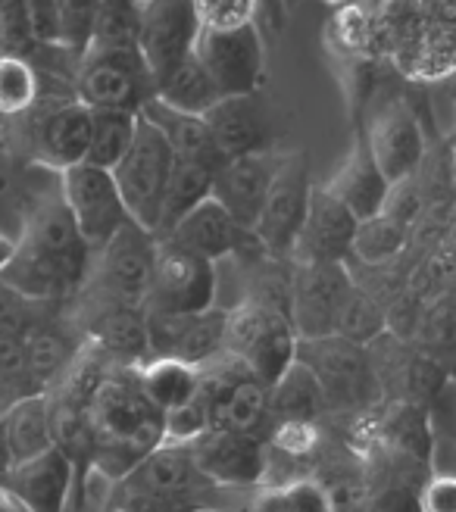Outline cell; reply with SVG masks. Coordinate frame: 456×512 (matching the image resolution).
Returning a JSON list of instances; mask_svg holds the SVG:
<instances>
[{
    "instance_id": "6da1fadb",
    "label": "cell",
    "mask_w": 456,
    "mask_h": 512,
    "mask_svg": "<svg viewBox=\"0 0 456 512\" xmlns=\"http://www.w3.org/2000/svg\"><path fill=\"white\" fill-rule=\"evenodd\" d=\"M94 450L88 463L116 484L163 444V413L141 391L135 366H113L88 403Z\"/></svg>"
},
{
    "instance_id": "7a4b0ae2",
    "label": "cell",
    "mask_w": 456,
    "mask_h": 512,
    "mask_svg": "<svg viewBox=\"0 0 456 512\" xmlns=\"http://www.w3.org/2000/svg\"><path fill=\"white\" fill-rule=\"evenodd\" d=\"M225 344L222 350L257 378L266 388L285 375V369L297 360V331L291 316L282 306H272L263 300H241L235 306H225Z\"/></svg>"
},
{
    "instance_id": "3957f363",
    "label": "cell",
    "mask_w": 456,
    "mask_h": 512,
    "mask_svg": "<svg viewBox=\"0 0 456 512\" xmlns=\"http://www.w3.org/2000/svg\"><path fill=\"white\" fill-rule=\"evenodd\" d=\"M175 166V153L166 138L138 113V132L129 153L113 169V182L125 203V213L135 225L157 238L163 197L169 188V175Z\"/></svg>"
},
{
    "instance_id": "277c9868",
    "label": "cell",
    "mask_w": 456,
    "mask_h": 512,
    "mask_svg": "<svg viewBox=\"0 0 456 512\" xmlns=\"http://www.w3.org/2000/svg\"><path fill=\"white\" fill-rule=\"evenodd\" d=\"M297 360L316 375L328 413H350V409L369 406L378 378L366 347L341 335H328L297 341Z\"/></svg>"
},
{
    "instance_id": "5b68a950",
    "label": "cell",
    "mask_w": 456,
    "mask_h": 512,
    "mask_svg": "<svg viewBox=\"0 0 456 512\" xmlns=\"http://www.w3.org/2000/svg\"><path fill=\"white\" fill-rule=\"evenodd\" d=\"M157 238L141 225L125 222L119 232L91 256V272L100 300H110L132 310H147L150 285H154Z\"/></svg>"
},
{
    "instance_id": "8992f818",
    "label": "cell",
    "mask_w": 456,
    "mask_h": 512,
    "mask_svg": "<svg viewBox=\"0 0 456 512\" xmlns=\"http://www.w3.org/2000/svg\"><path fill=\"white\" fill-rule=\"evenodd\" d=\"M313 194V178H310V160L300 150L282 153L278 160L275 178L269 185V194L263 200V210L250 228V238L257 241L269 256H291L303 219H307Z\"/></svg>"
},
{
    "instance_id": "52a82bcc",
    "label": "cell",
    "mask_w": 456,
    "mask_h": 512,
    "mask_svg": "<svg viewBox=\"0 0 456 512\" xmlns=\"http://www.w3.org/2000/svg\"><path fill=\"white\" fill-rule=\"evenodd\" d=\"M360 135L366 138L372 160L385 172L391 185L419 172L428 144L410 97L391 94L385 100H372Z\"/></svg>"
},
{
    "instance_id": "ba28073f",
    "label": "cell",
    "mask_w": 456,
    "mask_h": 512,
    "mask_svg": "<svg viewBox=\"0 0 456 512\" xmlns=\"http://www.w3.org/2000/svg\"><path fill=\"white\" fill-rule=\"evenodd\" d=\"M75 94L88 110H129L154 97V79L138 50H88L75 75Z\"/></svg>"
},
{
    "instance_id": "9c48e42d",
    "label": "cell",
    "mask_w": 456,
    "mask_h": 512,
    "mask_svg": "<svg viewBox=\"0 0 456 512\" xmlns=\"http://www.w3.org/2000/svg\"><path fill=\"white\" fill-rule=\"evenodd\" d=\"M194 57L222 97L257 94L266 79V41L257 25L200 29Z\"/></svg>"
},
{
    "instance_id": "30bf717a",
    "label": "cell",
    "mask_w": 456,
    "mask_h": 512,
    "mask_svg": "<svg viewBox=\"0 0 456 512\" xmlns=\"http://www.w3.org/2000/svg\"><path fill=\"white\" fill-rule=\"evenodd\" d=\"M219 297L216 263L204 260L169 238H157L154 285H150L147 310L163 313H204Z\"/></svg>"
},
{
    "instance_id": "8fae6325",
    "label": "cell",
    "mask_w": 456,
    "mask_h": 512,
    "mask_svg": "<svg viewBox=\"0 0 456 512\" xmlns=\"http://www.w3.org/2000/svg\"><path fill=\"white\" fill-rule=\"evenodd\" d=\"M60 197L91 253L104 247L125 222H132L113 182V172L97 169L91 163H79L60 172Z\"/></svg>"
},
{
    "instance_id": "7c38bea8",
    "label": "cell",
    "mask_w": 456,
    "mask_h": 512,
    "mask_svg": "<svg viewBox=\"0 0 456 512\" xmlns=\"http://www.w3.org/2000/svg\"><path fill=\"white\" fill-rule=\"evenodd\" d=\"M197 478L200 472L194 466L191 447L160 444L141 459L129 478L119 481L122 497H125L122 509L125 512H144V509L169 512L194 494Z\"/></svg>"
},
{
    "instance_id": "4fadbf2b",
    "label": "cell",
    "mask_w": 456,
    "mask_h": 512,
    "mask_svg": "<svg viewBox=\"0 0 456 512\" xmlns=\"http://www.w3.org/2000/svg\"><path fill=\"white\" fill-rule=\"evenodd\" d=\"M353 285L344 263H297L291 278L288 316L297 341L335 335L341 303Z\"/></svg>"
},
{
    "instance_id": "5bb4252c",
    "label": "cell",
    "mask_w": 456,
    "mask_h": 512,
    "mask_svg": "<svg viewBox=\"0 0 456 512\" xmlns=\"http://www.w3.org/2000/svg\"><path fill=\"white\" fill-rule=\"evenodd\" d=\"M200 35V19L194 13L191 0H147L141 4V35L138 54L157 82L194 54V44Z\"/></svg>"
},
{
    "instance_id": "9a60e30c",
    "label": "cell",
    "mask_w": 456,
    "mask_h": 512,
    "mask_svg": "<svg viewBox=\"0 0 456 512\" xmlns=\"http://www.w3.org/2000/svg\"><path fill=\"white\" fill-rule=\"evenodd\" d=\"M147 313V353L160 360H182L188 366H204L225 344V306L204 313Z\"/></svg>"
},
{
    "instance_id": "2e32d148",
    "label": "cell",
    "mask_w": 456,
    "mask_h": 512,
    "mask_svg": "<svg viewBox=\"0 0 456 512\" xmlns=\"http://www.w3.org/2000/svg\"><path fill=\"white\" fill-rule=\"evenodd\" d=\"M191 456L200 478L219 488L260 484L266 472V441L244 431L210 428L197 444H191Z\"/></svg>"
},
{
    "instance_id": "e0dca14e",
    "label": "cell",
    "mask_w": 456,
    "mask_h": 512,
    "mask_svg": "<svg viewBox=\"0 0 456 512\" xmlns=\"http://www.w3.org/2000/svg\"><path fill=\"white\" fill-rule=\"evenodd\" d=\"M278 160H282V153L266 147V150L241 153V157H228L213 172L210 197L219 200L222 207L232 213V219L244 228V232H250L263 210V200L269 194Z\"/></svg>"
},
{
    "instance_id": "ac0fdd59",
    "label": "cell",
    "mask_w": 456,
    "mask_h": 512,
    "mask_svg": "<svg viewBox=\"0 0 456 512\" xmlns=\"http://www.w3.org/2000/svg\"><path fill=\"white\" fill-rule=\"evenodd\" d=\"M75 472L79 466L54 447L25 463H13L0 478V491H7L22 512H63Z\"/></svg>"
},
{
    "instance_id": "d6986e66",
    "label": "cell",
    "mask_w": 456,
    "mask_h": 512,
    "mask_svg": "<svg viewBox=\"0 0 456 512\" xmlns=\"http://www.w3.org/2000/svg\"><path fill=\"white\" fill-rule=\"evenodd\" d=\"M357 219L338 197L328 194L322 185H313L307 219H303L300 238L291 250L294 263H344L350 256Z\"/></svg>"
},
{
    "instance_id": "ffe728a7",
    "label": "cell",
    "mask_w": 456,
    "mask_h": 512,
    "mask_svg": "<svg viewBox=\"0 0 456 512\" xmlns=\"http://www.w3.org/2000/svg\"><path fill=\"white\" fill-rule=\"evenodd\" d=\"M416 85H444L456 75V16L428 0V22L419 38L391 60Z\"/></svg>"
},
{
    "instance_id": "44dd1931",
    "label": "cell",
    "mask_w": 456,
    "mask_h": 512,
    "mask_svg": "<svg viewBox=\"0 0 456 512\" xmlns=\"http://www.w3.org/2000/svg\"><path fill=\"white\" fill-rule=\"evenodd\" d=\"M322 188L332 197H338L353 213V219L366 222V219L382 213L388 191H391V182L385 178V172L378 169V163L372 160L366 138L353 135L350 150L344 153L341 166L332 172V178H328Z\"/></svg>"
},
{
    "instance_id": "7402d4cb",
    "label": "cell",
    "mask_w": 456,
    "mask_h": 512,
    "mask_svg": "<svg viewBox=\"0 0 456 512\" xmlns=\"http://www.w3.org/2000/svg\"><path fill=\"white\" fill-rule=\"evenodd\" d=\"M91 141V110L79 97L47 110L35 128V150L38 163L50 172H63L69 166H79L88 157Z\"/></svg>"
},
{
    "instance_id": "603a6c76",
    "label": "cell",
    "mask_w": 456,
    "mask_h": 512,
    "mask_svg": "<svg viewBox=\"0 0 456 512\" xmlns=\"http://www.w3.org/2000/svg\"><path fill=\"white\" fill-rule=\"evenodd\" d=\"M163 238L175 241L197 256H204L210 263H219V260H228V256L238 250V244L250 238V232H244L219 200L207 197L204 203H197L188 216L175 222Z\"/></svg>"
},
{
    "instance_id": "cb8c5ba5",
    "label": "cell",
    "mask_w": 456,
    "mask_h": 512,
    "mask_svg": "<svg viewBox=\"0 0 456 512\" xmlns=\"http://www.w3.org/2000/svg\"><path fill=\"white\" fill-rule=\"evenodd\" d=\"M88 344L100 350L113 366H141L147 353V313L100 300L88 322Z\"/></svg>"
},
{
    "instance_id": "d4e9b609",
    "label": "cell",
    "mask_w": 456,
    "mask_h": 512,
    "mask_svg": "<svg viewBox=\"0 0 456 512\" xmlns=\"http://www.w3.org/2000/svg\"><path fill=\"white\" fill-rule=\"evenodd\" d=\"M204 119L210 125V135L222 153V160L266 150V113L257 94L222 97L216 107L204 113Z\"/></svg>"
},
{
    "instance_id": "484cf974",
    "label": "cell",
    "mask_w": 456,
    "mask_h": 512,
    "mask_svg": "<svg viewBox=\"0 0 456 512\" xmlns=\"http://www.w3.org/2000/svg\"><path fill=\"white\" fill-rule=\"evenodd\" d=\"M141 116L166 138V144L175 153V160H191V163H204V166L219 169L222 153H219V147H216V141L210 135V125H207L204 116L172 110L157 97H150L147 104L141 107Z\"/></svg>"
},
{
    "instance_id": "4316f807",
    "label": "cell",
    "mask_w": 456,
    "mask_h": 512,
    "mask_svg": "<svg viewBox=\"0 0 456 512\" xmlns=\"http://www.w3.org/2000/svg\"><path fill=\"white\" fill-rule=\"evenodd\" d=\"M207 409H210L213 428L257 434L263 441L269 428L275 425L272 409H269V388L250 375L238 378L235 384H228L225 391H219L213 400H207Z\"/></svg>"
},
{
    "instance_id": "83f0119b",
    "label": "cell",
    "mask_w": 456,
    "mask_h": 512,
    "mask_svg": "<svg viewBox=\"0 0 456 512\" xmlns=\"http://www.w3.org/2000/svg\"><path fill=\"white\" fill-rule=\"evenodd\" d=\"M0 434L10 453V466L35 459L54 450V428H50V400L47 394H29L10 403L0 416Z\"/></svg>"
},
{
    "instance_id": "f1b7e54d",
    "label": "cell",
    "mask_w": 456,
    "mask_h": 512,
    "mask_svg": "<svg viewBox=\"0 0 456 512\" xmlns=\"http://www.w3.org/2000/svg\"><path fill=\"white\" fill-rule=\"evenodd\" d=\"M372 50L378 57H400L428 22V0H375L369 7Z\"/></svg>"
},
{
    "instance_id": "f546056e",
    "label": "cell",
    "mask_w": 456,
    "mask_h": 512,
    "mask_svg": "<svg viewBox=\"0 0 456 512\" xmlns=\"http://www.w3.org/2000/svg\"><path fill=\"white\" fill-rule=\"evenodd\" d=\"M269 409L275 422H313V425L328 413L316 375L300 360H294L285 369V375L269 388Z\"/></svg>"
},
{
    "instance_id": "4dcf8cb0",
    "label": "cell",
    "mask_w": 456,
    "mask_h": 512,
    "mask_svg": "<svg viewBox=\"0 0 456 512\" xmlns=\"http://www.w3.org/2000/svg\"><path fill=\"white\" fill-rule=\"evenodd\" d=\"M141 391L160 413H169L175 406H185L200 394V369L182 360H160L150 356L141 366H135Z\"/></svg>"
},
{
    "instance_id": "1f68e13d",
    "label": "cell",
    "mask_w": 456,
    "mask_h": 512,
    "mask_svg": "<svg viewBox=\"0 0 456 512\" xmlns=\"http://www.w3.org/2000/svg\"><path fill=\"white\" fill-rule=\"evenodd\" d=\"M157 100H163L166 107L172 110H182V113H194V116H204L210 107H216L222 94L216 91V85L210 82L207 69L197 63V57L191 54L188 60H182L175 66L166 79L157 82L154 91Z\"/></svg>"
},
{
    "instance_id": "d6a6232c",
    "label": "cell",
    "mask_w": 456,
    "mask_h": 512,
    "mask_svg": "<svg viewBox=\"0 0 456 512\" xmlns=\"http://www.w3.org/2000/svg\"><path fill=\"white\" fill-rule=\"evenodd\" d=\"M138 132V113L129 110H91V141L85 163L113 172L129 153Z\"/></svg>"
},
{
    "instance_id": "836d02e7",
    "label": "cell",
    "mask_w": 456,
    "mask_h": 512,
    "mask_svg": "<svg viewBox=\"0 0 456 512\" xmlns=\"http://www.w3.org/2000/svg\"><path fill=\"white\" fill-rule=\"evenodd\" d=\"M213 166L204 163H191V160H175L172 175H169V188L163 197V213H160V228L157 238H163L169 228L188 216L197 203H204L213 188Z\"/></svg>"
},
{
    "instance_id": "e575fe53",
    "label": "cell",
    "mask_w": 456,
    "mask_h": 512,
    "mask_svg": "<svg viewBox=\"0 0 456 512\" xmlns=\"http://www.w3.org/2000/svg\"><path fill=\"white\" fill-rule=\"evenodd\" d=\"M25 344V360H29V375L38 394L54 391V384L63 378V372L69 369L75 350L69 347V341L60 335V331L38 325L32 335L22 338Z\"/></svg>"
},
{
    "instance_id": "d590c367",
    "label": "cell",
    "mask_w": 456,
    "mask_h": 512,
    "mask_svg": "<svg viewBox=\"0 0 456 512\" xmlns=\"http://www.w3.org/2000/svg\"><path fill=\"white\" fill-rule=\"evenodd\" d=\"M138 35H141L138 0H104L88 50H138Z\"/></svg>"
},
{
    "instance_id": "8d00e7d4",
    "label": "cell",
    "mask_w": 456,
    "mask_h": 512,
    "mask_svg": "<svg viewBox=\"0 0 456 512\" xmlns=\"http://www.w3.org/2000/svg\"><path fill=\"white\" fill-rule=\"evenodd\" d=\"M44 197H47V191H32V185L25 182V175H19V169L13 163L0 160V232L19 241L25 222H29L32 210Z\"/></svg>"
},
{
    "instance_id": "74e56055",
    "label": "cell",
    "mask_w": 456,
    "mask_h": 512,
    "mask_svg": "<svg viewBox=\"0 0 456 512\" xmlns=\"http://www.w3.org/2000/svg\"><path fill=\"white\" fill-rule=\"evenodd\" d=\"M385 328H388V319H385L382 306H378L363 288L350 285V291H347V297L341 303L335 335L360 344V347H369L372 341H378L385 335Z\"/></svg>"
},
{
    "instance_id": "f35d334b",
    "label": "cell",
    "mask_w": 456,
    "mask_h": 512,
    "mask_svg": "<svg viewBox=\"0 0 456 512\" xmlns=\"http://www.w3.org/2000/svg\"><path fill=\"white\" fill-rule=\"evenodd\" d=\"M403 244H407V228L378 213L357 225V235H353V244H350V256H357V260H363L369 266H382V263L394 260V256L403 250Z\"/></svg>"
},
{
    "instance_id": "ab89813d",
    "label": "cell",
    "mask_w": 456,
    "mask_h": 512,
    "mask_svg": "<svg viewBox=\"0 0 456 512\" xmlns=\"http://www.w3.org/2000/svg\"><path fill=\"white\" fill-rule=\"evenodd\" d=\"M38 100V75L16 54H0V116H22Z\"/></svg>"
},
{
    "instance_id": "60d3db41",
    "label": "cell",
    "mask_w": 456,
    "mask_h": 512,
    "mask_svg": "<svg viewBox=\"0 0 456 512\" xmlns=\"http://www.w3.org/2000/svg\"><path fill=\"white\" fill-rule=\"evenodd\" d=\"M250 512H332V503H328L325 488L303 478L285 484V488H263L260 497L253 500Z\"/></svg>"
},
{
    "instance_id": "b9f144b4",
    "label": "cell",
    "mask_w": 456,
    "mask_h": 512,
    "mask_svg": "<svg viewBox=\"0 0 456 512\" xmlns=\"http://www.w3.org/2000/svg\"><path fill=\"white\" fill-rule=\"evenodd\" d=\"M104 0H57V44L85 57Z\"/></svg>"
},
{
    "instance_id": "7bdbcfd3",
    "label": "cell",
    "mask_w": 456,
    "mask_h": 512,
    "mask_svg": "<svg viewBox=\"0 0 456 512\" xmlns=\"http://www.w3.org/2000/svg\"><path fill=\"white\" fill-rule=\"evenodd\" d=\"M38 394L32 375H29V360H25V344L22 338L0 335V400L4 406Z\"/></svg>"
},
{
    "instance_id": "ee69618b",
    "label": "cell",
    "mask_w": 456,
    "mask_h": 512,
    "mask_svg": "<svg viewBox=\"0 0 456 512\" xmlns=\"http://www.w3.org/2000/svg\"><path fill=\"white\" fill-rule=\"evenodd\" d=\"M213 428L210 409L207 403L194 397L185 406H175L169 413H163V444H175V447H191L197 444L204 434Z\"/></svg>"
},
{
    "instance_id": "f6af8a7d",
    "label": "cell",
    "mask_w": 456,
    "mask_h": 512,
    "mask_svg": "<svg viewBox=\"0 0 456 512\" xmlns=\"http://www.w3.org/2000/svg\"><path fill=\"white\" fill-rule=\"evenodd\" d=\"M200 29H241L257 25L260 0H191Z\"/></svg>"
},
{
    "instance_id": "bcb514c9",
    "label": "cell",
    "mask_w": 456,
    "mask_h": 512,
    "mask_svg": "<svg viewBox=\"0 0 456 512\" xmlns=\"http://www.w3.org/2000/svg\"><path fill=\"white\" fill-rule=\"evenodd\" d=\"M41 306L44 303L25 300L22 294L0 285V335H13V338L32 335L38 325H44Z\"/></svg>"
},
{
    "instance_id": "7dc6e473",
    "label": "cell",
    "mask_w": 456,
    "mask_h": 512,
    "mask_svg": "<svg viewBox=\"0 0 456 512\" xmlns=\"http://www.w3.org/2000/svg\"><path fill=\"white\" fill-rule=\"evenodd\" d=\"M422 188L416 185V175L410 178H403V182H394L391 191H388V200H385V207H382V216H388L391 222L403 225V228H410L419 213H422Z\"/></svg>"
},
{
    "instance_id": "c3c4849f",
    "label": "cell",
    "mask_w": 456,
    "mask_h": 512,
    "mask_svg": "<svg viewBox=\"0 0 456 512\" xmlns=\"http://www.w3.org/2000/svg\"><path fill=\"white\" fill-rule=\"evenodd\" d=\"M29 38L38 44H57V0H22Z\"/></svg>"
},
{
    "instance_id": "681fc988",
    "label": "cell",
    "mask_w": 456,
    "mask_h": 512,
    "mask_svg": "<svg viewBox=\"0 0 456 512\" xmlns=\"http://www.w3.org/2000/svg\"><path fill=\"white\" fill-rule=\"evenodd\" d=\"M419 512H456V478L432 475L419 491Z\"/></svg>"
},
{
    "instance_id": "f907efd6",
    "label": "cell",
    "mask_w": 456,
    "mask_h": 512,
    "mask_svg": "<svg viewBox=\"0 0 456 512\" xmlns=\"http://www.w3.org/2000/svg\"><path fill=\"white\" fill-rule=\"evenodd\" d=\"M16 238H10V235H4V232H0V272H4L7 269V263L13 260V253H16Z\"/></svg>"
},
{
    "instance_id": "816d5d0a",
    "label": "cell",
    "mask_w": 456,
    "mask_h": 512,
    "mask_svg": "<svg viewBox=\"0 0 456 512\" xmlns=\"http://www.w3.org/2000/svg\"><path fill=\"white\" fill-rule=\"evenodd\" d=\"M10 469V453H7V444H4V434H0V478Z\"/></svg>"
},
{
    "instance_id": "f5cc1de1",
    "label": "cell",
    "mask_w": 456,
    "mask_h": 512,
    "mask_svg": "<svg viewBox=\"0 0 456 512\" xmlns=\"http://www.w3.org/2000/svg\"><path fill=\"white\" fill-rule=\"evenodd\" d=\"M325 4H332V7H350V4H357V0H325Z\"/></svg>"
},
{
    "instance_id": "db71d44e",
    "label": "cell",
    "mask_w": 456,
    "mask_h": 512,
    "mask_svg": "<svg viewBox=\"0 0 456 512\" xmlns=\"http://www.w3.org/2000/svg\"><path fill=\"white\" fill-rule=\"evenodd\" d=\"M4 409H7V406H4V400H0V416H4Z\"/></svg>"
},
{
    "instance_id": "11a10c76",
    "label": "cell",
    "mask_w": 456,
    "mask_h": 512,
    "mask_svg": "<svg viewBox=\"0 0 456 512\" xmlns=\"http://www.w3.org/2000/svg\"><path fill=\"white\" fill-rule=\"evenodd\" d=\"M453 175H456V157H453Z\"/></svg>"
},
{
    "instance_id": "9f6ffc18",
    "label": "cell",
    "mask_w": 456,
    "mask_h": 512,
    "mask_svg": "<svg viewBox=\"0 0 456 512\" xmlns=\"http://www.w3.org/2000/svg\"><path fill=\"white\" fill-rule=\"evenodd\" d=\"M138 4H147V0H138Z\"/></svg>"
},
{
    "instance_id": "6f0895ef",
    "label": "cell",
    "mask_w": 456,
    "mask_h": 512,
    "mask_svg": "<svg viewBox=\"0 0 456 512\" xmlns=\"http://www.w3.org/2000/svg\"><path fill=\"white\" fill-rule=\"evenodd\" d=\"M116 512H125V509H116Z\"/></svg>"
}]
</instances>
